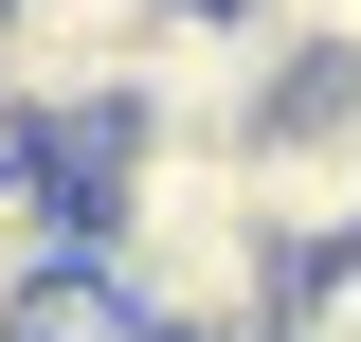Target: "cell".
<instances>
[{
  "label": "cell",
  "mask_w": 361,
  "mask_h": 342,
  "mask_svg": "<svg viewBox=\"0 0 361 342\" xmlns=\"http://www.w3.org/2000/svg\"><path fill=\"white\" fill-rule=\"evenodd\" d=\"M73 198H90V253L127 270V306L163 342H271V324H289V253H271L253 198H235V144L109 127Z\"/></svg>",
  "instance_id": "cell-1"
},
{
  "label": "cell",
  "mask_w": 361,
  "mask_h": 342,
  "mask_svg": "<svg viewBox=\"0 0 361 342\" xmlns=\"http://www.w3.org/2000/svg\"><path fill=\"white\" fill-rule=\"evenodd\" d=\"M289 90H307V18H271V0H163V18H145V72H127V127L253 144Z\"/></svg>",
  "instance_id": "cell-2"
},
{
  "label": "cell",
  "mask_w": 361,
  "mask_h": 342,
  "mask_svg": "<svg viewBox=\"0 0 361 342\" xmlns=\"http://www.w3.org/2000/svg\"><path fill=\"white\" fill-rule=\"evenodd\" d=\"M235 198H253V234H271L289 270L361 253V108L307 72V90H289V108H271L253 144H235Z\"/></svg>",
  "instance_id": "cell-3"
},
{
  "label": "cell",
  "mask_w": 361,
  "mask_h": 342,
  "mask_svg": "<svg viewBox=\"0 0 361 342\" xmlns=\"http://www.w3.org/2000/svg\"><path fill=\"white\" fill-rule=\"evenodd\" d=\"M307 72H325V90L361 108V0H325V18H307Z\"/></svg>",
  "instance_id": "cell-4"
},
{
  "label": "cell",
  "mask_w": 361,
  "mask_h": 342,
  "mask_svg": "<svg viewBox=\"0 0 361 342\" xmlns=\"http://www.w3.org/2000/svg\"><path fill=\"white\" fill-rule=\"evenodd\" d=\"M271 18H325V0H271Z\"/></svg>",
  "instance_id": "cell-5"
}]
</instances>
